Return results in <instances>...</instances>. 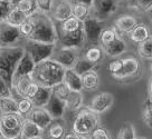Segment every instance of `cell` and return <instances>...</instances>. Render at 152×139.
<instances>
[{"mask_svg": "<svg viewBox=\"0 0 152 139\" xmlns=\"http://www.w3.org/2000/svg\"><path fill=\"white\" fill-rule=\"evenodd\" d=\"M65 68L53 59H47L35 66L33 71L34 81L42 87L54 88L58 84L63 82Z\"/></svg>", "mask_w": 152, "mask_h": 139, "instance_id": "cell-1", "label": "cell"}, {"mask_svg": "<svg viewBox=\"0 0 152 139\" xmlns=\"http://www.w3.org/2000/svg\"><path fill=\"white\" fill-rule=\"evenodd\" d=\"M31 17L35 27L28 40L44 43H56L58 40V32L52 20L43 12H36Z\"/></svg>", "mask_w": 152, "mask_h": 139, "instance_id": "cell-2", "label": "cell"}, {"mask_svg": "<svg viewBox=\"0 0 152 139\" xmlns=\"http://www.w3.org/2000/svg\"><path fill=\"white\" fill-rule=\"evenodd\" d=\"M26 50L21 47H6L0 51V77L5 79L11 88L15 70Z\"/></svg>", "mask_w": 152, "mask_h": 139, "instance_id": "cell-3", "label": "cell"}, {"mask_svg": "<svg viewBox=\"0 0 152 139\" xmlns=\"http://www.w3.org/2000/svg\"><path fill=\"white\" fill-rule=\"evenodd\" d=\"M99 115L91 110L88 107L81 108L76 114V117L73 124V131L81 136L88 135L99 127Z\"/></svg>", "mask_w": 152, "mask_h": 139, "instance_id": "cell-4", "label": "cell"}, {"mask_svg": "<svg viewBox=\"0 0 152 139\" xmlns=\"http://www.w3.org/2000/svg\"><path fill=\"white\" fill-rule=\"evenodd\" d=\"M20 114H0V136L2 139H21L24 124Z\"/></svg>", "mask_w": 152, "mask_h": 139, "instance_id": "cell-5", "label": "cell"}, {"mask_svg": "<svg viewBox=\"0 0 152 139\" xmlns=\"http://www.w3.org/2000/svg\"><path fill=\"white\" fill-rule=\"evenodd\" d=\"M25 50L31 57L34 63L37 65L52 58L55 53V43H44L28 40L27 47Z\"/></svg>", "mask_w": 152, "mask_h": 139, "instance_id": "cell-6", "label": "cell"}, {"mask_svg": "<svg viewBox=\"0 0 152 139\" xmlns=\"http://www.w3.org/2000/svg\"><path fill=\"white\" fill-rule=\"evenodd\" d=\"M85 39L93 46L100 43V37L103 31V22L95 17H88L83 21Z\"/></svg>", "mask_w": 152, "mask_h": 139, "instance_id": "cell-7", "label": "cell"}, {"mask_svg": "<svg viewBox=\"0 0 152 139\" xmlns=\"http://www.w3.org/2000/svg\"><path fill=\"white\" fill-rule=\"evenodd\" d=\"M54 61L59 63L61 66L65 68H73L76 61L80 59V53L78 48L75 47H63L58 51L54 53L52 58Z\"/></svg>", "mask_w": 152, "mask_h": 139, "instance_id": "cell-8", "label": "cell"}, {"mask_svg": "<svg viewBox=\"0 0 152 139\" xmlns=\"http://www.w3.org/2000/svg\"><path fill=\"white\" fill-rule=\"evenodd\" d=\"M95 18L103 21L116 11L119 1L118 0H93L92 2Z\"/></svg>", "mask_w": 152, "mask_h": 139, "instance_id": "cell-9", "label": "cell"}, {"mask_svg": "<svg viewBox=\"0 0 152 139\" xmlns=\"http://www.w3.org/2000/svg\"><path fill=\"white\" fill-rule=\"evenodd\" d=\"M21 37L18 27L11 26L6 21L0 22V47H11Z\"/></svg>", "mask_w": 152, "mask_h": 139, "instance_id": "cell-10", "label": "cell"}, {"mask_svg": "<svg viewBox=\"0 0 152 139\" xmlns=\"http://www.w3.org/2000/svg\"><path fill=\"white\" fill-rule=\"evenodd\" d=\"M123 60V67L122 70L119 75L114 77L116 80L123 81V80H128L131 78H135L140 75V70H141V66H140V61L138 58L135 57H128L122 59Z\"/></svg>", "mask_w": 152, "mask_h": 139, "instance_id": "cell-11", "label": "cell"}, {"mask_svg": "<svg viewBox=\"0 0 152 139\" xmlns=\"http://www.w3.org/2000/svg\"><path fill=\"white\" fill-rule=\"evenodd\" d=\"M114 102V96L111 92H100L92 99L91 104L87 107L91 110L96 112L97 115L103 114L109 110Z\"/></svg>", "mask_w": 152, "mask_h": 139, "instance_id": "cell-12", "label": "cell"}, {"mask_svg": "<svg viewBox=\"0 0 152 139\" xmlns=\"http://www.w3.org/2000/svg\"><path fill=\"white\" fill-rule=\"evenodd\" d=\"M27 118L35 122L42 130L47 129L49 125L54 121L52 115L44 107H35L33 110L30 111Z\"/></svg>", "mask_w": 152, "mask_h": 139, "instance_id": "cell-13", "label": "cell"}, {"mask_svg": "<svg viewBox=\"0 0 152 139\" xmlns=\"http://www.w3.org/2000/svg\"><path fill=\"white\" fill-rule=\"evenodd\" d=\"M35 66H36V63L33 61L31 57L27 53H25V55L20 59L18 65H17V68H16L14 76H12V81H11V84L15 82L16 80H18L19 78H21V77L33 75Z\"/></svg>", "mask_w": 152, "mask_h": 139, "instance_id": "cell-14", "label": "cell"}, {"mask_svg": "<svg viewBox=\"0 0 152 139\" xmlns=\"http://www.w3.org/2000/svg\"><path fill=\"white\" fill-rule=\"evenodd\" d=\"M58 39L61 40L63 47H75L80 48L85 39L84 29L74 32H67V34H58Z\"/></svg>", "mask_w": 152, "mask_h": 139, "instance_id": "cell-15", "label": "cell"}, {"mask_svg": "<svg viewBox=\"0 0 152 139\" xmlns=\"http://www.w3.org/2000/svg\"><path fill=\"white\" fill-rule=\"evenodd\" d=\"M137 24H138V20L135 17L130 14H124L115 20L114 28L119 34H130L137 27Z\"/></svg>", "mask_w": 152, "mask_h": 139, "instance_id": "cell-16", "label": "cell"}, {"mask_svg": "<svg viewBox=\"0 0 152 139\" xmlns=\"http://www.w3.org/2000/svg\"><path fill=\"white\" fill-rule=\"evenodd\" d=\"M63 82L72 91H82L83 84H82V76L73 69V68H66L64 72Z\"/></svg>", "mask_w": 152, "mask_h": 139, "instance_id": "cell-17", "label": "cell"}, {"mask_svg": "<svg viewBox=\"0 0 152 139\" xmlns=\"http://www.w3.org/2000/svg\"><path fill=\"white\" fill-rule=\"evenodd\" d=\"M44 108H46V110L52 115L54 119H59L64 115L66 106H65V102L62 99H59L58 97H56L53 94L49 101H48V104Z\"/></svg>", "mask_w": 152, "mask_h": 139, "instance_id": "cell-18", "label": "cell"}, {"mask_svg": "<svg viewBox=\"0 0 152 139\" xmlns=\"http://www.w3.org/2000/svg\"><path fill=\"white\" fill-rule=\"evenodd\" d=\"M103 49V51L106 56H109V57H112V58H116L121 56L122 53H125V50H126V43L124 42V40L122 38H118L115 39L114 41H112L111 43L109 45H106V46H103L102 47Z\"/></svg>", "mask_w": 152, "mask_h": 139, "instance_id": "cell-19", "label": "cell"}, {"mask_svg": "<svg viewBox=\"0 0 152 139\" xmlns=\"http://www.w3.org/2000/svg\"><path fill=\"white\" fill-rule=\"evenodd\" d=\"M72 16H73L72 5L68 1L63 0L62 2H59L58 5H56L55 8H53V17L58 22H62L64 20L68 19Z\"/></svg>", "mask_w": 152, "mask_h": 139, "instance_id": "cell-20", "label": "cell"}, {"mask_svg": "<svg viewBox=\"0 0 152 139\" xmlns=\"http://www.w3.org/2000/svg\"><path fill=\"white\" fill-rule=\"evenodd\" d=\"M43 130L40 129L35 122L28 118H25L23 128H21V139H29L34 137H42Z\"/></svg>", "mask_w": 152, "mask_h": 139, "instance_id": "cell-21", "label": "cell"}, {"mask_svg": "<svg viewBox=\"0 0 152 139\" xmlns=\"http://www.w3.org/2000/svg\"><path fill=\"white\" fill-rule=\"evenodd\" d=\"M53 95V88H47V87H42L39 86L36 95L33 99V104L35 107H45L48 104V101L50 99Z\"/></svg>", "mask_w": 152, "mask_h": 139, "instance_id": "cell-22", "label": "cell"}, {"mask_svg": "<svg viewBox=\"0 0 152 139\" xmlns=\"http://www.w3.org/2000/svg\"><path fill=\"white\" fill-rule=\"evenodd\" d=\"M150 30L144 24H138L137 27L129 34V37L133 42L141 43L150 37Z\"/></svg>", "mask_w": 152, "mask_h": 139, "instance_id": "cell-23", "label": "cell"}, {"mask_svg": "<svg viewBox=\"0 0 152 139\" xmlns=\"http://www.w3.org/2000/svg\"><path fill=\"white\" fill-rule=\"evenodd\" d=\"M82 84L83 88L86 90H95L97 89L100 84V77L95 70H91L82 75Z\"/></svg>", "mask_w": 152, "mask_h": 139, "instance_id": "cell-24", "label": "cell"}, {"mask_svg": "<svg viewBox=\"0 0 152 139\" xmlns=\"http://www.w3.org/2000/svg\"><path fill=\"white\" fill-rule=\"evenodd\" d=\"M27 19H28V16L27 14H25V12H23V11H20L19 9H17L16 7H14L9 11V14H7L5 21L8 22L9 24H11V26L19 27L20 24H24Z\"/></svg>", "mask_w": 152, "mask_h": 139, "instance_id": "cell-25", "label": "cell"}, {"mask_svg": "<svg viewBox=\"0 0 152 139\" xmlns=\"http://www.w3.org/2000/svg\"><path fill=\"white\" fill-rule=\"evenodd\" d=\"M0 114H19L17 100L12 95L0 98Z\"/></svg>", "mask_w": 152, "mask_h": 139, "instance_id": "cell-26", "label": "cell"}, {"mask_svg": "<svg viewBox=\"0 0 152 139\" xmlns=\"http://www.w3.org/2000/svg\"><path fill=\"white\" fill-rule=\"evenodd\" d=\"M82 104H83V96H82V91H71L69 96L65 101V106L68 110L76 111L82 108Z\"/></svg>", "mask_w": 152, "mask_h": 139, "instance_id": "cell-27", "label": "cell"}, {"mask_svg": "<svg viewBox=\"0 0 152 139\" xmlns=\"http://www.w3.org/2000/svg\"><path fill=\"white\" fill-rule=\"evenodd\" d=\"M72 11H73V16L77 18L81 21H84L86 18H88V14H90V6L81 2V1H77L72 5Z\"/></svg>", "mask_w": 152, "mask_h": 139, "instance_id": "cell-28", "label": "cell"}, {"mask_svg": "<svg viewBox=\"0 0 152 139\" xmlns=\"http://www.w3.org/2000/svg\"><path fill=\"white\" fill-rule=\"evenodd\" d=\"M15 7L20 10V11L25 12L28 17L36 14L38 10L36 0H18L15 4Z\"/></svg>", "mask_w": 152, "mask_h": 139, "instance_id": "cell-29", "label": "cell"}, {"mask_svg": "<svg viewBox=\"0 0 152 139\" xmlns=\"http://www.w3.org/2000/svg\"><path fill=\"white\" fill-rule=\"evenodd\" d=\"M47 135L50 139H63L66 135V129L61 121H53L47 128Z\"/></svg>", "mask_w": 152, "mask_h": 139, "instance_id": "cell-30", "label": "cell"}, {"mask_svg": "<svg viewBox=\"0 0 152 139\" xmlns=\"http://www.w3.org/2000/svg\"><path fill=\"white\" fill-rule=\"evenodd\" d=\"M142 119L144 124L152 128V97H148L142 104Z\"/></svg>", "mask_w": 152, "mask_h": 139, "instance_id": "cell-31", "label": "cell"}, {"mask_svg": "<svg viewBox=\"0 0 152 139\" xmlns=\"http://www.w3.org/2000/svg\"><path fill=\"white\" fill-rule=\"evenodd\" d=\"M16 100H17L18 112L21 116H28L35 107L33 101L29 98H26V97H18V98H16Z\"/></svg>", "mask_w": 152, "mask_h": 139, "instance_id": "cell-32", "label": "cell"}, {"mask_svg": "<svg viewBox=\"0 0 152 139\" xmlns=\"http://www.w3.org/2000/svg\"><path fill=\"white\" fill-rule=\"evenodd\" d=\"M96 65L97 63H91L88 61L86 58H80L76 63L74 65V67L73 69L75 70L77 73H80V75H83V73H85L87 71H91V70H94L95 67H96Z\"/></svg>", "mask_w": 152, "mask_h": 139, "instance_id": "cell-33", "label": "cell"}, {"mask_svg": "<svg viewBox=\"0 0 152 139\" xmlns=\"http://www.w3.org/2000/svg\"><path fill=\"white\" fill-rule=\"evenodd\" d=\"M138 51L141 58L148 59V60H152V35L147 40L139 43Z\"/></svg>", "mask_w": 152, "mask_h": 139, "instance_id": "cell-34", "label": "cell"}, {"mask_svg": "<svg viewBox=\"0 0 152 139\" xmlns=\"http://www.w3.org/2000/svg\"><path fill=\"white\" fill-rule=\"evenodd\" d=\"M118 37H119V36H118V31L115 30V28L103 29V31H102L101 37H100L101 47H103V46H106V45L111 43L112 41H114L115 39L118 38Z\"/></svg>", "mask_w": 152, "mask_h": 139, "instance_id": "cell-35", "label": "cell"}, {"mask_svg": "<svg viewBox=\"0 0 152 139\" xmlns=\"http://www.w3.org/2000/svg\"><path fill=\"white\" fill-rule=\"evenodd\" d=\"M102 56H103V49H102V47L92 46L91 48L86 50L84 58H86L91 63H97L102 59Z\"/></svg>", "mask_w": 152, "mask_h": 139, "instance_id": "cell-36", "label": "cell"}, {"mask_svg": "<svg viewBox=\"0 0 152 139\" xmlns=\"http://www.w3.org/2000/svg\"><path fill=\"white\" fill-rule=\"evenodd\" d=\"M135 128L131 122H125L118 134V139H135Z\"/></svg>", "mask_w": 152, "mask_h": 139, "instance_id": "cell-37", "label": "cell"}, {"mask_svg": "<svg viewBox=\"0 0 152 139\" xmlns=\"http://www.w3.org/2000/svg\"><path fill=\"white\" fill-rule=\"evenodd\" d=\"M130 8H134L140 11H148L152 8V0H126Z\"/></svg>", "mask_w": 152, "mask_h": 139, "instance_id": "cell-38", "label": "cell"}, {"mask_svg": "<svg viewBox=\"0 0 152 139\" xmlns=\"http://www.w3.org/2000/svg\"><path fill=\"white\" fill-rule=\"evenodd\" d=\"M71 91H72L71 89L64 82H61V84H58L57 86H55L53 88V94L56 97H58L59 99H62L64 102L67 100V98L69 96Z\"/></svg>", "mask_w": 152, "mask_h": 139, "instance_id": "cell-39", "label": "cell"}, {"mask_svg": "<svg viewBox=\"0 0 152 139\" xmlns=\"http://www.w3.org/2000/svg\"><path fill=\"white\" fill-rule=\"evenodd\" d=\"M34 27H35L34 19H33V17L30 16V17H28V19L26 20L24 24H20V26L18 27L19 31H20V35H21V37H25V38L28 39L29 37H30L31 32H33Z\"/></svg>", "mask_w": 152, "mask_h": 139, "instance_id": "cell-40", "label": "cell"}, {"mask_svg": "<svg viewBox=\"0 0 152 139\" xmlns=\"http://www.w3.org/2000/svg\"><path fill=\"white\" fill-rule=\"evenodd\" d=\"M87 139H112V136L109 133V130L105 129L104 127L99 126L87 136Z\"/></svg>", "mask_w": 152, "mask_h": 139, "instance_id": "cell-41", "label": "cell"}, {"mask_svg": "<svg viewBox=\"0 0 152 139\" xmlns=\"http://www.w3.org/2000/svg\"><path fill=\"white\" fill-rule=\"evenodd\" d=\"M14 7L15 4H12L10 0H0V22L5 21L7 14Z\"/></svg>", "mask_w": 152, "mask_h": 139, "instance_id": "cell-42", "label": "cell"}, {"mask_svg": "<svg viewBox=\"0 0 152 139\" xmlns=\"http://www.w3.org/2000/svg\"><path fill=\"white\" fill-rule=\"evenodd\" d=\"M123 67V60L122 59H114L112 61H110L109 66H107V70L113 77L119 75Z\"/></svg>", "mask_w": 152, "mask_h": 139, "instance_id": "cell-43", "label": "cell"}, {"mask_svg": "<svg viewBox=\"0 0 152 139\" xmlns=\"http://www.w3.org/2000/svg\"><path fill=\"white\" fill-rule=\"evenodd\" d=\"M37 2V8L40 12L47 14L53 11L54 8V0H36Z\"/></svg>", "mask_w": 152, "mask_h": 139, "instance_id": "cell-44", "label": "cell"}, {"mask_svg": "<svg viewBox=\"0 0 152 139\" xmlns=\"http://www.w3.org/2000/svg\"><path fill=\"white\" fill-rule=\"evenodd\" d=\"M8 96H11V88L5 81V79L0 77V98Z\"/></svg>", "mask_w": 152, "mask_h": 139, "instance_id": "cell-45", "label": "cell"}, {"mask_svg": "<svg viewBox=\"0 0 152 139\" xmlns=\"http://www.w3.org/2000/svg\"><path fill=\"white\" fill-rule=\"evenodd\" d=\"M38 88H39V85L36 84L35 81H33L30 84V86L28 87V90H27V94H26V98H29V99H33L36 92H37Z\"/></svg>", "mask_w": 152, "mask_h": 139, "instance_id": "cell-46", "label": "cell"}, {"mask_svg": "<svg viewBox=\"0 0 152 139\" xmlns=\"http://www.w3.org/2000/svg\"><path fill=\"white\" fill-rule=\"evenodd\" d=\"M63 139H82V136L74 133V131H71V133H67Z\"/></svg>", "mask_w": 152, "mask_h": 139, "instance_id": "cell-47", "label": "cell"}, {"mask_svg": "<svg viewBox=\"0 0 152 139\" xmlns=\"http://www.w3.org/2000/svg\"><path fill=\"white\" fill-rule=\"evenodd\" d=\"M147 12H148V14H149V18H150V20H151V22H152V8L148 10Z\"/></svg>", "mask_w": 152, "mask_h": 139, "instance_id": "cell-48", "label": "cell"}, {"mask_svg": "<svg viewBox=\"0 0 152 139\" xmlns=\"http://www.w3.org/2000/svg\"><path fill=\"white\" fill-rule=\"evenodd\" d=\"M150 97H152V80L150 82Z\"/></svg>", "mask_w": 152, "mask_h": 139, "instance_id": "cell-49", "label": "cell"}, {"mask_svg": "<svg viewBox=\"0 0 152 139\" xmlns=\"http://www.w3.org/2000/svg\"><path fill=\"white\" fill-rule=\"evenodd\" d=\"M29 139H44V138L43 136H42V137H34V138H29Z\"/></svg>", "mask_w": 152, "mask_h": 139, "instance_id": "cell-50", "label": "cell"}, {"mask_svg": "<svg viewBox=\"0 0 152 139\" xmlns=\"http://www.w3.org/2000/svg\"><path fill=\"white\" fill-rule=\"evenodd\" d=\"M10 1H11V2H12V4H16V2H17V1H18V0H10Z\"/></svg>", "mask_w": 152, "mask_h": 139, "instance_id": "cell-51", "label": "cell"}, {"mask_svg": "<svg viewBox=\"0 0 152 139\" xmlns=\"http://www.w3.org/2000/svg\"><path fill=\"white\" fill-rule=\"evenodd\" d=\"M135 139H147V138H143V137H139V138H135Z\"/></svg>", "mask_w": 152, "mask_h": 139, "instance_id": "cell-52", "label": "cell"}, {"mask_svg": "<svg viewBox=\"0 0 152 139\" xmlns=\"http://www.w3.org/2000/svg\"><path fill=\"white\" fill-rule=\"evenodd\" d=\"M150 68H151V71H152V63H151V66H150Z\"/></svg>", "mask_w": 152, "mask_h": 139, "instance_id": "cell-53", "label": "cell"}, {"mask_svg": "<svg viewBox=\"0 0 152 139\" xmlns=\"http://www.w3.org/2000/svg\"><path fill=\"white\" fill-rule=\"evenodd\" d=\"M1 49H2V48H1V47H0V51H1Z\"/></svg>", "mask_w": 152, "mask_h": 139, "instance_id": "cell-54", "label": "cell"}, {"mask_svg": "<svg viewBox=\"0 0 152 139\" xmlns=\"http://www.w3.org/2000/svg\"><path fill=\"white\" fill-rule=\"evenodd\" d=\"M65 1H68V0H65Z\"/></svg>", "mask_w": 152, "mask_h": 139, "instance_id": "cell-55", "label": "cell"}, {"mask_svg": "<svg viewBox=\"0 0 152 139\" xmlns=\"http://www.w3.org/2000/svg\"><path fill=\"white\" fill-rule=\"evenodd\" d=\"M0 138H1V136H0Z\"/></svg>", "mask_w": 152, "mask_h": 139, "instance_id": "cell-56", "label": "cell"}, {"mask_svg": "<svg viewBox=\"0 0 152 139\" xmlns=\"http://www.w3.org/2000/svg\"><path fill=\"white\" fill-rule=\"evenodd\" d=\"M0 139H2V138H0Z\"/></svg>", "mask_w": 152, "mask_h": 139, "instance_id": "cell-57", "label": "cell"}]
</instances>
